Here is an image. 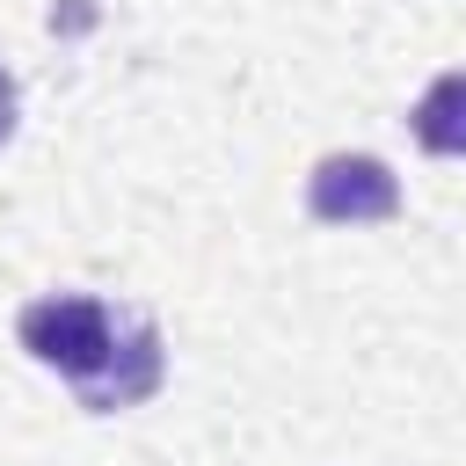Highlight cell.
I'll use <instances>...</instances> for the list:
<instances>
[{
    "label": "cell",
    "mask_w": 466,
    "mask_h": 466,
    "mask_svg": "<svg viewBox=\"0 0 466 466\" xmlns=\"http://www.w3.org/2000/svg\"><path fill=\"white\" fill-rule=\"evenodd\" d=\"M116 328H124V313H109L95 291H51V299H29V306H22V320H15L22 350H29L36 364L66 371V379H73V393L109 364Z\"/></svg>",
    "instance_id": "obj_1"
},
{
    "label": "cell",
    "mask_w": 466,
    "mask_h": 466,
    "mask_svg": "<svg viewBox=\"0 0 466 466\" xmlns=\"http://www.w3.org/2000/svg\"><path fill=\"white\" fill-rule=\"evenodd\" d=\"M415 138L430 153H451L466 160V73H437L415 102Z\"/></svg>",
    "instance_id": "obj_4"
},
{
    "label": "cell",
    "mask_w": 466,
    "mask_h": 466,
    "mask_svg": "<svg viewBox=\"0 0 466 466\" xmlns=\"http://www.w3.org/2000/svg\"><path fill=\"white\" fill-rule=\"evenodd\" d=\"M15 109H22V102H15V80H7V66H0V146L15 138Z\"/></svg>",
    "instance_id": "obj_5"
},
{
    "label": "cell",
    "mask_w": 466,
    "mask_h": 466,
    "mask_svg": "<svg viewBox=\"0 0 466 466\" xmlns=\"http://www.w3.org/2000/svg\"><path fill=\"white\" fill-rule=\"evenodd\" d=\"M306 211L320 226H379L400 211V175L379 153H328L306 175Z\"/></svg>",
    "instance_id": "obj_2"
},
{
    "label": "cell",
    "mask_w": 466,
    "mask_h": 466,
    "mask_svg": "<svg viewBox=\"0 0 466 466\" xmlns=\"http://www.w3.org/2000/svg\"><path fill=\"white\" fill-rule=\"evenodd\" d=\"M160 371H167V350H160V328L146 320V313H124V328H116V350H109V364L80 386V408H95V415H116V408H138V400H153L160 393Z\"/></svg>",
    "instance_id": "obj_3"
}]
</instances>
